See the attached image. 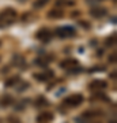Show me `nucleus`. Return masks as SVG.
Wrapping results in <instances>:
<instances>
[{
  "mask_svg": "<svg viewBox=\"0 0 117 123\" xmlns=\"http://www.w3.org/2000/svg\"><path fill=\"white\" fill-rule=\"evenodd\" d=\"M48 1L49 0H35L34 1V8H42Z\"/></svg>",
  "mask_w": 117,
  "mask_h": 123,
  "instance_id": "9b49d317",
  "label": "nucleus"
},
{
  "mask_svg": "<svg viewBox=\"0 0 117 123\" xmlns=\"http://www.w3.org/2000/svg\"><path fill=\"white\" fill-rule=\"evenodd\" d=\"M106 86H108V84H106V81H104V79H94L90 84L91 90H101V89H105Z\"/></svg>",
  "mask_w": 117,
  "mask_h": 123,
  "instance_id": "0eeeda50",
  "label": "nucleus"
},
{
  "mask_svg": "<svg viewBox=\"0 0 117 123\" xmlns=\"http://www.w3.org/2000/svg\"><path fill=\"white\" fill-rule=\"evenodd\" d=\"M60 67L63 68V70H67V71H78V68H80L78 60L74 59V57L64 59V60L60 63Z\"/></svg>",
  "mask_w": 117,
  "mask_h": 123,
  "instance_id": "7ed1b4c3",
  "label": "nucleus"
},
{
  "mask_svg": "<svg viewBox=\"0 0 117 123\" xmlns=\"http://www.w3.org/2000/svg\"><path fill=\"white\" fill-rule=\"evenodd\" d=\"M18 81H19V77H14V78H10L8 81L6 82V85H7V86H12V85L17 84Z\"/></svg>",
  "mask_w": 117,
  "mask_h": 123,
  "instance_id": "ddd939ff",
  "label": "nucleus"
},
{
  "mask_svg": "<svg viewBox=\"0 0 117 123\" xmlns=\"http://www.w3.org/2000/svg\"><path fill=\"white\" fill-rule=\"evenodd\" d=\"M110 123H116V122H110Z\"/></svg>",
  "mask_w": 117,
  "mask_h": 123,
  "instance_id": "a211bd4d",
  "label": "nucleus"
},
{
  "mask_svg": "<svg viewBox=\"0 0 117 123\" xmlns=\"http://www.w3.org/2000/svg\"><path fill=\"white\" fill-rule=\"evenodd\" d=\"M75 34H76V30L72 26H60L56 29V36L59 38H71Z\"/></svg>",
  "mask_w": 117,
  "mask_h": 123,
  "instance_id": "f03ea898",
  "label": "nucleus"
},
{
  "mask_svg": "<svg viewBox=\"0 0 117 123\" xmlns=\"http://www.w3.org/2000/svg\"><path fill=\"white\" fill-rule=\"evenodd\" d=\"M53 120L52 112H41L37 116V123H50Z\"/></svg>",
  "mask_w": 117,
  "mask_h": 123,
  "instance_id": "423d86ee",
  "label": "nucleus"
},
{
  "mask_svg": "<svg viewBox=\"0 0 117 123\" xmlns=\"http://www.w3.org/2000/svg\"><path fill=\"white\" fill-rule=\"evenodd\" d=\"M109 60H110V62H113V63H114V62H116V55H114V53H113L112 56L109 57Z\"/></svg>",
  "mask_w": 117,
  "mask_h": 123,
  "instance_id": "dca6fc26",
  "label": "nucleus"
},
{
  "mask_svg": "<svg viewBox=\"0 0 117 123\" xmlns=\"http://www.w3.org/2000/svg\"><path fill=\"white\" fill-rule=\"evenodd\" d=\"M90 14H91L94 18H102V17H105V15H106V10L98 7V8H93V10L90 11Z\"/></svg>",
  "mask_w": 117,
  "mask_h": 123,
  "instance_id": "9d476101",
  "label": "nucleus"
},
{
  "mask_svg": "<svg viewBox=\"0 0 117 123\" xmlns=\"http://www.w3.org/2000/svg\"><path fill=\"white\" fill-rule=\"evenodd\" d=\"M0 45H1V43H0Z\"/></svg>",
  "mask_w": 117,
  "mask_h": 123,
  "instance_id": "6ab92c4d",
  "label": "nucleus"
},
{
  "mask_svg": "<svg viewBox=\"0 0 117 123\" xmlns=\"http://www.w3.org/2000/svg\"><path fill=\"white\" fill-rule=\"evenodd\" d=\"M17 19V11L14 8H6L0 12V29L1 27H8L12 25Z\"/></svg>",
  "mask_w": 117,
  "mask_h": 123,
  "instance_id": "f257e3e1",
  "label": "nucleus"
},
{
  "mask_svg": "<svg viewBox=\"0 0 117 123\" xmlns=\"http://www.w3.org/2000/svg\"><path fill=\"white\" fill-rule=\"evenodd\" d=\"M37 107H42V105H48V100L46 98H44V97H39L38 100H37Z\"/></svg>",
  "mask_w": 117,
  "mask_h": 123,
  "instance_id": "f8f14e48",
  "label": "nucleus"
},
{
  "mask_svg": "<svg viewBox=\"0 0 117 123\" xmlns=\"http://www.w3.org/2000/svg\"><path fill=\"white\" fill-rule=\"evenodd\" d=\"M18 1H26V0H18Z\"/></svg>",
  "mask_w": 117,
  "mask_h": 123,
  "instance_id": "f3484780",
  "label": "nucleus"
},
{
  "mask_svg": "<svg viewBox=\"0 0 117 123\" xmlns=\"http://www.w3.org/2000/svg\"><path fill=\"white\" fill-rule=\"evenodd\" d=\"M35 37H37V40H39L41 43H49V41H50V38H52V33H50V30H49V29L42 27V29H39V30L37 31Z\"/></svg>",
  "mask_w": 117,
  "mask_h": 123,
  "instance_id": "39448f33",
  "label": "nucleus"
},
{
  "mask_svg": "<svg viewBox=\"0 0 117 123\" xmlns=\"http://www.w3.org/2000/svg\"><path fill=\"white\" fill-rule=\"evenodd\" d=\"M10 101H11V97H6L4 100H3V98H1V105H8L10 104Z\"/></svg>",
  "mask_w": 117,
  "mask_h": 123,
  "instance_id": "2eb2a0df",
  "label": "nucleus"
},
{
  "mask_svg": "<svg viewBox=\"0 0 117 123\" xmlns=\"http://www.w3.org/2000/svg\"><path fill=\"white\" fill-rule=\"evenodd\" d=\"M114 43H116V36L114 34L110 36V37L106 40V45H114Z\"/></svg>",
  "mask_w": 117,
  "mask_h": 123,
  "instance_id": "4468645a",
  "label": "nucleus"
},
{
  "mask_svg": "<svg viewBox=\"0 0 117 123\" xmlns=\"http://www.w3.org/2000/svg\"><path fill=\"white\" fill-rule=\"evenodd\" d=\"M63 17H64V12L61 10H50L48 12V18H50V19H60Z\"/></svg>",
  "mask_w": 117,
  "mask_h": 123,
  "instance_id": "1a4fd4ad",
  "label": "nucleus"
},
{
  "mask_svg": "<svg viewBox=\"0 0 117 123\" xmlns=\"http://www.w3.org/2000/svg\"><path fill=\"white\" fill-rule=\"evenodd\" d=\"M83 103V96L82 94H71L64 100V104L69 108H75V107H79Z\"/></svg>",
  "mask_w": 117,
  "mask_h": 123,
  "instance_id": "20e7f679",
  "label": "nucleus"
},
{
  "mask_svg": "<svg viewBox=\"0 0 117 123\" xmlns=\"http://www.w3.org/2000/svg\"><path fill=\"white\" fill-rule=\"evenodd\" d=\"M52 77H53V73L50 70L44 71V73H41V74H34V78L38 79V81H48V79L52 78Z\"/></svg>",
  "mask_w": 117,
  "mask_h": 123,
  "instance_id": "6e6552de",
  "label": "nucleus"
}]
</instances>
